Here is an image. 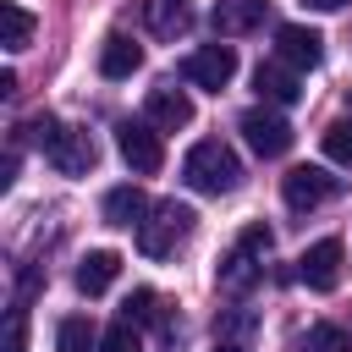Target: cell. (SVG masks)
Instances as JSON below:
<instances>
[{
    "label": "cell",
    "mask_w": 352,
    "mask_h": 352,
    "mask_svg": "<svg viewBox=\"0 0 352 352\" xmlns=\"http://www.w3.org/2000/svg\"><path fill=\"white\" fill-rule=\"evenodd\" d=\"M182 182H187L192 192H209V198L236 192V187H242V160H236L220 138H204V143L187 148V160H182Z\"/></svg>",
    "instance_id": "obj_1"
},
{
    "label": "cell",
    "mask_w": 352,
    "mask_h": 352,
    "mask_svg": "<svg viewBox=\"0 0 352 352\" xmlns=\"http://www.w3.org/2000/svg\"><path fill=\"white\" fill-rule=\"evenodd\" d=\"M192 209L187 204H176V198H165V204H154L148 214H143V226H138V248L148 253V258H170L187 236H192Z\"/></svg>",
    "instance_id": "obj_2"
},
{
    "label": "cell",
    "mask_w": 352,
    "mask_h": 352,
    "mask_svg": "<svg viewBox=\"0 0 352 352\" xmlns=\"http://www.w3.org/2000/svg\"><path fill=\"white\" fill-rule=\"evenodd\" d=\"M270 226H248L236 242H231V253L220 258V286L226 292H248L258 275H264V253H270Z\"/></svg>",
    "instance_id": "obj_3"
},
{
    "label": "cell",
    "mask_w": 352,
    "mask_h": 352,
    "mask_svg": "<svg viewBox=\"0 0 352 352\" xmlns=\"http://www.w3.org/2000/svg\"><path fill=\"white\" fill-rule=\"evenodd\" d=\"M116 148H121V160H126L138 176H154V170L165 165V148H160V132H154L148 116H143V121H121V126H116Z\"/></svg>",
    "instance_id": "obj_4"
},
{
    "label": "cell",
    "mask_w": 352,
    "mask_h": 352,
    "mask_svg": "<svg viewBox=\"0 0 352 352\" xmlns=\"http://www.w3.org/2000/svg\"><path fill=\"white\" fill-rule=\"evenodd\" d=\"M182 77H187L192 88L220 94V88L236 77V50H231V44H204V50H192V55L182 60Z\"/></svg>",
    "instance_id": "obj_5"
},
{
    "label": "cell",
    "mask_w": 352,
    "mask_h": 352,
    "mask_svg": "<svg viewBox=\"0 0 352 352\" xmlns=\"http://www.w3.org/2000/svg\"><path fill=\"white\" fill-rule=\"evenodd\" d=\"M341 264H346V248H341L336 236H324V242L302 248L297 275H302V286H314V292H336V286H341Z\"/></svg>",
    "instance_id": "obj_6"
},
{
    "label": "cell",
    "mask_w": 352,
    "mask_h": 352,
    "mask_svg": "<svg viewBox=\"0 0 352 352\" xmlns=\"http://www.w3.org/2000/svg\"><path fill=\"white\" fill-rule=\"evenodd\" d=\"M242 138H248V148H253V154L280 160V154L292 148V121H286V116H275V110H248V116H242Z\"/></svg>",
    "instance_id": "obj_7"
},
{
    "label": "cell",
    "mask_w": 352,
    "mask_h": 352,
    "mask_svg": "<svg viewBox=\"0 0 352 352\" xmlns=\"http://www.w3.org/2000/svg\"><path fill=\"white\" fill-rule=\"evenodd\" d=\"M60 176H88L94 165H99V148H94V138L82 132V126H60V138L50 143V154H44Z\"/></svg>",
    "instance_id": "obj_8"
},
{
    "label": "cell",
    "mask_w": 352,
    "mask_h": 352,
    "mask_svg": "<svg viewBox=\"0 0 352 352\" xmlns=\"http://www.w3.org/2000/svg\"><path fill=\"white\" fill-rule=\"evenodd\" d=\"M336 192V176H324L319 165H297V170H286L280 176V198H286V209H319L324 198Z\"/></svg>",
    "instance_id": "obj_9"
},
{
    "label": "cell",
    "mask_w": 352,
    "mask_h": 352,
    "mask_svg": "<svg viewBox=\"0 0 352 352\" xmlns=\"http://www.w3.org/2000/svg\"><path fill=\"white\" fill-rule=\"evenodd\" d=\"M275 55H280L292 72H308V66H319L324 38H319L314 28H302V22H286V28H275Z\"/></svg>",
    "instance_id": "obj_10"
},
{
    "label": "cell",
    "mask_w": 352,
    "mask_h": 352,
    "mask_svg": "<svg viewBox=\"0 0 352 352\" xmlns=\"http://www.w3.org/2000/svg\"><path fill=\"white\" fill-rule=\"evenodd\" d=\"M148 121L154 126H165V132H176V126H187L192 121V99H187V88H176V82H160V88H148Z\"/></svg>",
    "instance_id": "obj_11"
},
{
    "label": "cell",
    "mask_w": 352,
    "mask_h": 352,
    "mask_svg": "<svg viewBox=\"0 0 352 352\" xmlns=\"http://www.w3.org/2000/svg\"><path fill=\"white\" fill-rule=\"evenodd\" d=\"M253 88H258V99H264V104H297V99H302V88H297V72H292L286 60H270V66H258V72H253Z\"/></svg>",
    "instance_id": "obj_12"
},
{
    "label": "cell",
    "mask_w": 352,
    "mask_h": 352,
    "mask_svg": "<svg viewBox=\"0 0 352 352\" xmlns=\"http://www.w3.org/2000/svg\"><path fill=\"white\" fill-rule=\"evenodd\" d=\"M116 275H121V253L94 248V253H82V264H77V292H82V297H99V292H110Z\"/></svg>",
    "instance_id": "obj_13"
},
{
    "label": "cell",
    "mask_w": 352,
    "mask_h": 352,
    "mask_svg": "<svg viewBox=\"0 0 352 352\" xmlns=\"http://www.w3.org/2000/svg\"><path fill=\"white\" fill-rule=\"evenodd\" d=\"M143 22L154 38H176L192 28V0H143Z\"/></svg>",
    "instance_id": "obj_14"
},
{
    "label": "cell",
    "mask_w": 352,
    "mask_h": 352,
    "mask_svg": "<svg viewBox=\"0 0 352 352\" xmlns=\"http://www.w3.org/2000/svg\"><path fill=\"white\" fill-rule=\"evenodd\" d=\"M264 11H270V0H214V33H226V38L253 33L264 22Z\"/></svg>",
    "instance_id": "obj_15"
},
{
    "label": "cell",
    "mask_w": 352,
    "mask_h": 352,
    "mask_svg": "<svg viewBox=\"0 0 352 352\" xmlns=\"http://www.w3.org/2000/svg\"><path fill=\"white\" fill-rule=\"evenodd\" d=\"M138 66H143V50H138L126 33H110V38L99 44V72H104L110 82H116V77H132Z\"/></svg>",
    "instance_id": "obj_16"
},
{
    "label": "cell",
    "mask_w": 352,
    "mask_h": 352,
    "mask_svg": "<svg viewBox=\"0 0 352 352\" xmlns=\"http://www.w3.org/2000/svg\"><path fill=\"white\" fill-rule=\"evenodd\" d=\"M143 214H148V198L138 187H110L104 192V220L110 226H143Z\"/></svg>",
    "instance_id": "obj_17"
},
{
    "label": "cell",
    "mask_w": 352,
    "mask_h": 352,
    "mask_svg": "<svg viewBox=\"0 0 352 352\" xmlns=\"http://www.w3.org/2000/svg\"><path fill=\"white\" fill-rule=\"evenodd\" d=\"M33 38V11L16 6V0H0V44L6 50H28Z\"/></svg>",
    "instance_id": "obj_18"
},
{
    "label": "cell",
    "mask_w": 352,
    "mask_h": 352,
    "mask_svg": "<svg viewBox=\"0 0 352 352\" xmlns=\"http://www.w3.org/2000/svg\"><path fill=\"white\" fill-rule=\"evenodd\" d=\"M94 346H99L94 319L72 314V319H60V324H55V352H94Z\"/></svg>",
    "instance_id": "obj_19"
},
{
    "label": "cell",
    "mask_w": 352,
    "mask_h": 352,
    "mask_svg": "<svg viewBox=\"0 0 352 352\" xmlns=\"http://www.w3.org/2000/svg\"><path fill=\"white\" fill-rule=\"evenodd\" d=\"M297 352H352V341H346V330H336V324H308L302 341H297Z\"/></svg>",
    "instance_id": "obj_20"
},
{
    "label": "cell",
    "mask_w": 352,
    "mask_h": 352,
    "mask_svg": "<svg viewBox=\"0 0 352 352\" xmlns=\"http://www.w3.org/2000/svg\"><path fill=\"white\" fill-rule=\"evenodd\" d=\"M99 352H143V336L132 319H116L104 336H99Z\"/></svg>",
    "instance_id": "obj_21"
},
{
    "label": "cell",
    "mask_w": 352,
    "mask_h": 352,
    "mask_svg": "<svg viewBox=\"0 0 352 352\" xmlns=\"http://www.w3.org/2000/svg\"><path fill=\"white\" fill-rule=\"evenodd\" d=\"M319 143H324V154H330L336 165H346V170H352V121H330Z\"/></svg>",
    "instance_id": "obj_22"
},
{
    "label": "cell",
    "mask_w": 352,
    "mask_h": 352,
    "mask_svg": "<svg viewBox=\"0 0 352 352\" xmlns=\"http://www.w3.org/2000/svg\"><path fill=\"white\" fill-rule=\"evenodd\" d=\"M121 319H132V324H154V319H160V297H154V292H132Z\"/></svg>",
    "instance_id": "obj_23"
},
{
    "label": "cell",
    "mask_w": 352,
    "mask_h": 352,
    "mask_svg": "<svg viewBox=\"0 0 352 352\" xmlns=\"http://www.w3.org/2000/svg\"><path fill=\"white\" fill-rule=\"evenodd\" d=\"M28 346V308H11L6 314V336H0V352H22Z\"/></svg>",
    "instance_id": "obj_24"
},
{
    "label": "cell",
    "mask_w": 352,
    "mask_h": 352,
    "mask_svg": "<svg viewBox=\"0 0 352 352\" xmlns=\"http://www.w3.org/2000/svg\"><path fill=\"white\" fill-rule=\"evenodd\" d=\"M302 6H314V11H341L346 0H302Z\"/></svg>",
    "instance_id": "obj_25"
},
{
    "label": "cell",
    "mask_w": 352,
    "mask_h": 352,
    "mask_svg": "<svg viewBox=\"0 0 352 352\" xmlns=\"http://www.w3.org/2000/svg\"><path fill=\"white\" fill-rule=\"evenodd\" d=\"M214 352H248V346H242V341H226V336H220V341H214Z\"/></svg>",
    "instance_id": "obj_26"
}]
</instances>
